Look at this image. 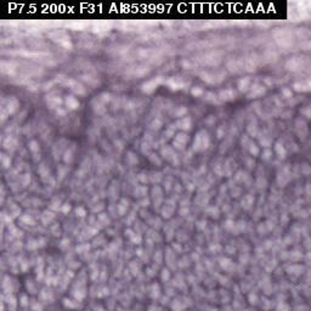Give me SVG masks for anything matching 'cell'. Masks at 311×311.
<instances>
[{
	"instance_id": "obj_1",
	"label": "cell",
	"mask_w": 311,
	"mask_h": 311,
	"mask_svg": "<svg viewBox=\"0 0 311 311\" xmlns=\"http://www.w3.org/2000/svg\"><path fill=\"white\" fill-rule=\"evenodd\" d=\"M210 145V137L206 130H201L196 134L193 140V151L195 152H202L206 151Z\"/></svg>"
},
{
	"instance_id": "obj_2",
	"label": "cell",
	"mask_w": 311,
	"mask_h": 311,
	"mask_svg": "<svg viewBox=\"0 0 311 311\" xmlns=\"http://www.w3.org/2000/svg\"><path fill=\"white\" fill-rule=\"evenodd\" d=\"M187 142H189V136H187L185 133H179V134L175 136L174 147H175L176 150H179V151H182V150H185Z\"/></svg>"
},
{
	"instance_id": "obj_3",
	"label": "cell",
	"mask_w": 311,
	"mask_h": 311,
	"mask_svg": "<svg viewBox=\"0 0 311 311\" xmlns=\"http://www.w3.org/2000/svg\"><path fill=\"white\" fill-rule=\"evenodd\" d=\"M295 130L299 135V137L302 139H305L308 136V133H309V128H308V124L303 120V119H298L295 122Z\"/></svg>"
},
{
	"instance_id": "obj_4",
	"label": "cell",
	"mask_w": 311,
	"mask_h": 311,
	"mask_svg": "<svg viewBox=\"0 0 311 311\" xmlns=\"http://www.w3.org/2000/svg\"><path fill=\"white\" fill-rule=\"evenodd\" d=\"M293 89L298 93H306V91H311V79H306L303 82H297L293 84Z\"/></svg>"
},
{
	"instance_id": "obj_5",
	"label": "cell",
	"mask_w": 311,
	"mask_h": 311,
	"mask_svg": "<svg viewBox=\"0 0 311 311\" xmlns=\"http://www.w3.org/2000/svg\"><path fill=\"white\" fill-rule=\"evenodd\" d=\"M265 93V88L260 84H253L249 89V94H248V97L250 99H254V97H258L260 95H263Z\"/></svg>"
},
{
	"instance_id": "obj_6",
	"label": "cell",
	"mask_w": 311,
	"mask_h": 311,
	"mask_svg": "<svg viewBox=\"0 0 311 311\" xmlns=\"http://www.w3.org/2000/svg\"><path fill=\"white\" fill-rule=\"evenodd\" d=\"M161 83H162V79H161V78L152 79V80H150V82H147V83H145V84L142 85V90H143L145 93H152V91L157 88V85L161 84Z\"/></svg>"
},
{
	"instance_id": "obj_7",
	"label": "cell",
	"mask_w": 311,
	"mask_h": 311,
	"mask_svg": "<svg viewBox=\"0 0 311 311\" xmlns=\"http://www.w3.org/2000/svg\"><path fill=\"white\" fill-rule=\"evenodd\" d=\"M191 125H192V122H191V118H189V117H184V118H181L180 120H178V122L175 123V126L182 129L184 131L190 130V129H191Z\"/></svg>"
},
{
	"instance_id": "obj_8",
	"label": "cell",
	"mask_w": 311,
	"mask_h": 311,
	"mask_svg": "<svg viewBox=\"0 0 311 311\" xmlns=\"http://www.w3.org/2000/svg\"><path fill=\"white\" fill-rule=\"evenodd\" d=\"M219 97H220V100H222V101H231V100H233V99L236 97V94H235V91L231 90V89H225V90H222V91L219 94Z\"/></svg>"
},
{
	"instance_id": "obj_9",
	"label": "cell",
	"mask_w": 311,
	"mask_h": 311,
	"mask_svg": "<svg viewBox=\"0 0 311 311\" xmlns=\"http://www.w3.org/2000/svg\"><path fill=\"white\" fill-rule=\"evenodd\" d=\"M65 104H66L67 108H68L69 111H74V109H77V108L79 107V101H78L74 96H72V95H69V96L66 97Z\"/></svg>"
},
{
	"instance_id": "obj_10",
	"label": "cell",
	"mask_w": 311,
	"mask_h": 311,
	"mask_svg": "<svg viewBox=\"0 0 311 311\" xmlns=\"http://www.w3.org/2000/svg\"><path fill=\"white\" fill-rule=\"evenodd\" d=\"M67 84L71 85V89H72L74 93L79 94V95H84V94H85V89L83 88L82 84H79V83H77V82H74V80H69Z\"/></svg>"
},
{
	"instance_id": "obj_11",
	"label": "cell",
	"mask_w": 311,
	"mask_h": 311,
	"mask_svg": "<svg viewBox=\"0 0 311 311\" xmlns=\"http://www.w3.org/2000/svg\"><path fill=\"white\" fill-rule=\"evenodd\" d=\"M250 80H249V78H242L239 82H238V89H239V91H242V93H247L249 89H250Z\"/></svg>"
},
{
	"instance_id": "obj_12",
	"label": "cell",
	"mask_w": 311,
	"mask_h": 311,
	"mask_svg": "<svg viewBox=\"0 0 311 311\" xmlns=\"http://www.w3.org/2000/svg\"><path fill=\"white\" fill-rule=\"evenodd\" d=\"M275 152L277 153V156L280 157V158H286V156H287V151H286V148H284V146L281 143V142H276L275 143Z\"/></svg>"
},
{
	"instance_id": "obj_13",
	"label": "cell",
	"mask_w": 311,
	"mask_h": 311,
	"mask_svg": "<svg viewBox=\"0 0 311 311\" xmlns=\"http://www.w3.org/2000/svg\"><path fill=\"white\" fill-rule=\"evenodd\" d=\"M46 101H48V104L50 106V108H57L61 104L60 97H56V96H48Z\"/></svg>"
},
{
	"instance_id": "obj_14",
	"label": "cell",
	"mask_w": 311,
	"mask_h": 311,
	"mask_svg": "<svg viewBox=\"0 0 311 311\" xmlns=\"http://www.w3.org/2000/svg\"><path fill=\"white\" fill-rule=\"evenodd\" d=\"M248 151H249V153H250V154H253V156H258V154L260 153L258 145H256V143H254V142H250V145L248 146Z\"/></svg>"
},
{
	"instance_id": "obj_15",
	"label": "cell",
	"mask_w": 311,
	"mask_h": 311,
	"mask_svg": "<svg viewBox=\"0 0 311 311\" xmlns=\"http://www.w3.org/2000/svg\"><path fill=\"white\" fill-rule=\"evenodd\" d=\"M29 150H30L33 153H37V152H39V150H40V147H39V143H38L35 140L30 141V142H29Z\"/></svg>"
},
{
	"instance_id": "obj_16",
	"label": "cell",
	"mask_w": 311,
	"mask_h": 311,
	"mask_svg": "<svg viewBox=\"0 0 311 311\" xmlns=\"http://www.w3.org/2000/svg\"><path fill=\"white\" fill-rule=\"evenodd\" d=\"M248 133L252 135V136H256V134H258V128H256V124L254 123V124H249L248 125Z\"/></svg>"
},
{
	"instance_id": "obj_17",
	"label": "cell",
	"mask_w": 311,
	"mask_h": 311,
	"mask_svg": "<svg viewBox=\"0 0 311 311\" xmlns=\"http://www.w3.org/2000/svg\"><path fill=\"white\" fill-rule=\"evenodd\" d=\"M271 139L270 137H267V136H263L261 139H260V143L264 146V147H269L270 145H271Z\"/></svg>"
},
{
	"instance_id": "obj_18",
	"label": "cell",
	"mask_w": 311,
	"mask_h": 311,
	"mask_svg": "<svg viewBox=\"0 0 311 311\" xmlns=\"http://www.w3.org/2000/svg\"><path fill=\"white\" fill-rule=\"evenodd\" d=\"M72 159H73V151L72 150H67L65 152V162L69 163V162H72Z\"/></svg>"
},
{
	"instance_id": "obj_19",
	"label": "cell",
	"mask_w": 311,
	"mask_h": 311,
	"mask_svg": "<svg viewBox=\"0 0 311 311\" xmlns=\"http://www.w3.org/2000/svg\"><path fill=\"white\" fill-rule=\"evenodd\" d=\"M300 113H302L304 117H306V118H311V107L306 106V107L302 108V109H300Z\"/></svg>"
},
{
	"instance_id": "obj_20",
	"label": "cell",
	"mask_w": 311,
	"mask_h": 311,
	"mask_svg": "<svg viewBox=\"0 0 311 311\" xmlns=\"http://www.w3.org/2000/svg\"><path fill=\"white\" fill-rule=\"evenodd\" d=\"M271 154H272V152H271L270 150H265V151L263 152V156H261V158H263L264 161H269V159L271 158Z\"/></svg>"
},
{
	"instance_id": "obj_21",
	"label": "cell",
	"mask_w": 311,
	"mask_h": 311,
	"mask_svg": "<svg viewBox=\"0 0 311 311\" xmlns=\"http://www.w3.org/2000/svg\"><path fill=\"white\" fill-rule=\"evenodd\" d=\"M204 91L200 88V87H196V88H193L192 89V95H195V96H200V95H202Z\"/></svg>"
},
{
	"instance_id": "obj_22",
	"label": "cell",
	"mask_w": 311,
	"mask_h": 311,
	"mask_svg": "<svg viewBox=\"0 0 311 311\" xmlns=\"http://www.w3.org/2000/svg\"><path fill=\"white\" fill-rule=\"evenodd\" d=\"M215 94H213V93H208L207 94V97H206V100L209 101V102H214L215 101Z\"/></svg>"
},
{
	"instance_id": "obj_23",
	"label": "cell",
	"mask_w": 311,
	"mask_h": 311,
	"mask_svg": "<svg viewBox=\"0 0 311 311\" xmlns=\"http://www.w3.org/2000/svg\"><path fill=\"white\" fill-rule=\"evenodd\" d=\"M159 126H161V120H154L152 124H151V128L152 129H159Z\"/></svg>"
},
{
	"instance_id": "obj_24",
	"label": "cell",
	"mask_w": 311,
	"mask_h": 311,
	"mask_svg": "<svg viewBox=\"0 0 311 311\" xmlns=\"http://www.w3.org/2000/svg\"><path fill=\"white\" fill-rule=\"evenodd\" d=\"M77 215H79V216H84L85 215V210L83 209V208H77Z\"/></svg>"
},
{
	"instance_id": "obj_25",
	"label": "cell",
	"mask_w": 311,
	"mask_h": 311,
	"mask_svg": "<svg viewBox=\"0 0 311 311\" xmlns=\"http://www.w3.org/2000/svg\"><path fill=\"white\" fill-rule=\"evenodd\" d=\"M185 113H186V108H185V107H181V108H180V111H179V112H176V115L181 117V115H184Z\"/></svg>"
},
{
	"instance_id": "obj_26",
	"label": "cell",
	"mask_w": 311,
	"mask_h": 311,
	"mask_svg": "<svg viewBox=\"0 0 311 311\" xmlns=\"http://www.w3.org/2000/svg\"><path fill=\"white\" fill-rule=\"evenodd\" d=\"M282 93H283V94H284L287 97H289V96L292 95V93H291L289 90H287V89H283V90H282Z\"/></svg>"
}]
</instances>
